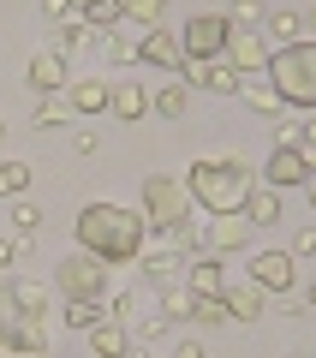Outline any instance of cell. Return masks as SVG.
Segmentation results:
<instances>
[{
	"label": "cell",
	"instance_id": "obj_1",
	"mask_svg": "<svg viewBox=\"0 0 316 358\" xmlns=\"http://www.w3.org/2000/svg\"><path fill=\"white\" fill-rule=\"evenodd\" d=\"M143 239H150V227L138 209L89 203L78 215V251H89L96 263H131V257H143Z\"/></svg>",
	"mask_w": 316,
	"mask_h": 358
},
{
	"label": "cell",
	"instance_id": "obj_2",
	"mask_svg": "<svg viewBox=\"0 0 316 358\" xmlns=\"http://www.w3.org/2000/svg\"><path fill=\"white\" fill-rule=\"evenodd\" d=\"M185 192H191V203H203L209 215H239L245 197H251V173H245L239 162H221V155H215V162L191 167Z\"/></svg>",
	"mask_w": 316,
	"mask_h": 358
},
{
	"label": "cell",
	"instance_id": "obj_3",
	"mask_svg": "<svg viewBox=\"0 0 316 358\" xmlns=\"http://www.w3.org/2000/svg\"><path fill=\"white\" fill-rule=\"evenodd\" d=\"M263 72H268V84H275L280 108H316V42L275 48Z\"/></svg>",
	"mask_w": 316,
	"mask_h": 358
},
{
	"label": "cell",
	"instance_id": "obj_4",
	"mask_svg": "<svg viewBox=\"0 0 316 358\" xmlns=\"http://www.w3.org/2000/svg\"><path fill=\"white\" fill-rule=\"evenodd\" d=\"M143 227L150 233H173V227H185V215H191V192H185V179H173V173H150L143 179Z\"/></svg>",
	"mask_w": 316,
	"mask_h": 358
},
{
	"label": "cell",
	"instance_id": "obj_5",
	"mask_svg": "<svg viewBox=\"0 0 316 358\" xmlns=\"http://www.w3.org/2000/svg\"><path fill=\"white\" fill-rule=\"evenodd\" d=\"M54 287L66 293V305H101L108 299V263H96L89 251H72L54 268Z\"/></svg>",
	"mask_w": 316,
	"mask_h": 358
},
{
	"label": "cell",
	"instance_id": "obj_6",
	"mask_svg": "<svg viewBox=\"0 0 316 358\" xmlns=\"http://www.w3.org/2000/svg\"><path fill=\"white\" fill-rule=\"evenodd\" d=\"M48 341H54L48 317H30V310H18L13 299L0 293V346H6V352L36 358V352H48Z\"/></svg>",
	"mask_w": 316,
	"mask_h": 358
},
{
	"label": "cell",
	"instance_id": "obj_7",
	"mask_svg": "<svg viewBox=\"0 0 316 358\" xmlns=\"http://www.w3.org/2000/svg\"><path fill=\"white\" fill-rule=\"evenodd\" d=\"M227 18L221 13H203V18H191L185 30H179V48H185V66L191 60H221V54H227Z\"/></svg>",
	"mask_w": 316,
	"mask_h": 358
},
{
	"label": "cell",
	"instance_id": "obj_8",
	"mask_svg": "<svg viewBox=\"0 0 316 358\" xmlns=\"http://www.w3.org/2000/svg\"><path fill=\"white\" fill-rule=\"evenodd\" d=\"M268 54H275V48H268V36H263L257 24H233V30H227V54H221V60H227L233 72H263Z\"/></svg>",
	"mask_w": 316,
	"mask_h": 358
},
{
	"label": "cell",
	"instance_id": "obj_9",
	"mask_svg": "<svg viewBox=\"0 0 316 358\" xmlns=\"http://www.w3.org/2000/svg\"><path fill=\"white\" fill-rule=\"evenodd\" d=\"M251 281L263 287V293H292V281H299V257H292V251H251Z\"/></svg>",
	"mask_w": 316,
	"mask_h": 358
},
{
	"label": "cell",
	"instance_id": "obj_10",
	"mask_svg": "<svg viewBox=\"0 0 316 358\" xmlns=\"http://www.w3.org/2000/svg\"><path fill=\"white\" fill-rule=\"evenodd\" d=\"M197 233H203V251H209V257L245 251V245H251V221H245V215H209Z\"/></svg>",
	"mask_w": 316,
	"mask_h": 358
},
{
	"label": "cell",
	"instance_id": "obj_11",
	"mask_svg": "<svg viewBox=\"0 0 316 358\" xmlns=\"http://www.w3.org/2000/svg\"><path fill=\"white\" fill-rule=\"evenodd\" d=\"M304 179H310L304 155L292 150V143H275V150H268V167H263V185H275V192H292V185H304Z\"/></svg>",
	"mask_w": 316,
	"mask_h": 358
},
{
	"label": "cell",
	"instance_id": "obj_12",
	"mask_svg": "<svg viewBox=\"0 0 316 358\" xmlns=\"http://www.w3.org/2000/svg\"><path fill=\"white\" fill-rule=\"evenodd\" d=\"M239 78L245 72H233L227 60H191L185 66V84L191 90H209V96H239Z\"/></svg>",
	"mask_w": 316,
	"mask_h": 358
},
{
	"label": "cell",
	"instance_id": "obj_13",
	"mask_svg": "<svg viewBox=\"0 0 316 358\" xmlns=\"http://www.w3.org/2000/svg\"><path fill=\"white\" fill-rule=\"evenodd\" d=\"M138 60H150V66H167V72H185V48H179V30H143V42H138Z\"/></svg>",
	"mask_w": 316,
	"mask_h": 358
},
{
	"label": "cell",
	"instance_id": "obj_14",
	"mask_svg": "<svg viewBox=\"0 0 316 358\" xmlns=\"http://www.w3.org/2000/svg\"><path fill=\"white\" fill-rule=\"evenodd\" d=\"M227 275H233V268L221 263V257H209V251H203V257H191L185 287H191L197 299H221V293H227Z\"/></svg>",
	"mask_w": 316,
	"mask_h": 358
},
{
	"label": "cell",
	"instance_id": "obj_15",
	"mask_svg": "<svg viewBox=\"0 0 316 358\" xmlns=\"http://www.w3.org/2000/svg\"><path fill=\"white\" fill-rule=\"evenodd\" d=\"M108 96H114V84H108V78H72V84H66V102H72V120L108 114Z\"/></svg>",
	"mask_w": 316,
	"mask_h": 358
},
{
	"label": "cell",
	"instance_id": "obj_16",
	"mask_svg": "<svg viewBox=\"0 0 316 358\" xmlns=\"http://www.w3.org/2000/svg\"><path fill=\"white\" fill-rule=\"evenodd\" d=\"M66 60H60V48H42V54H30V90L36 96H66Z\"/></svg>",
	"mask_w": 316,
	"mask_h": 358
},
{
	"label": "cell",
	"instance_id": "obj_17",
	"mask_svg": "<svg viewBox=\"0 0 316 358\" xmlns=\"http://www.w3.org/2000/svg\"><path fill=\"white\" fill-rule=\"evenodd\" d=\"M221 305H227V317H239V322H251V317H263V287L245 275L239 281V268L227 275V293H221Z\"/></svg>",
	"mask_w": 316,
	"mask_h": 358
},
{
	"label": "cell",
	"instance_id": "obj_18",
	"mask_svg": "<svg viewBox=\"0 0 316 358\" xmlns=\"http://www.w3.org/2000/svg\"><path fill=\"white\" fill-rule=\"evenodd\" d=\"M89 352H96V358H126V352H131V334H126V322L101 317L96 329H89Z\"/></svg>",
	"mask_w": 316,
	"mask_h": 358
},
{
	"label": "cell",
	"instance_id": "obj_19",
	"mask_svg": "<svg viewBox=\"0 0 316 358\" xmlns=\"http://www.w3.org/2000/svg\"><path fill=\"white\" fill-rule=\"evenodd\" d=\"M251 227H275L280 221V192L275 185H251V197H245V209H239Z\"/></svg>",
	"mask_w": 316,
	"mask_h": 358
},
{
	"label": "cell",
	"instance_id": "obj_20",
	"mask_svg": "<svg viewBox=\"0 0 316 358\" xmlns=\"http://www.w3.org/2000/svg\"><path fill=\"white\" fill-rule=\"evenodd\" d=\"M257 30L268 36V48H292V42H304V36H299V30H304V18L292 13V6H280V13H268V18H263Z\"/></svg>",
	"mask_w": 316,
	"mask_h": 358
},
{
	"label": "cell",
	"instance_id": "obj_21",
	"mask_svg": "<svg viewBox=\"0 0 316 358\" xmlns=\"http://www.w3.org/2000/svg\"><path fill=\"white\" fill-rule=\"evenodd\" d=\"M239 96L257 108V114H287L280 96H275V84H268V72H245V78H239Z\"/></svg>",
	"mask_w": 316,
	"mask_h": 358
},
{
	"label": "cell",
	"instance_id": "obj_22",
	"mask_svg": "<svg viewBox=\"0 0 316 358\" xmlns=\"http://www.w3.org/2000/svg\"><path fill=\"white\" fill-rule=\"evenodd\" d=\"M0 293L13 299L18 310H30V317H48V287H42V281H6Z\"/></svg>",
	"mask_w": 316,
	"mask_h": 358
},
{
	"label": "cell",
	"instance_id": "obj_23",
	"mask_svg": "<svg viewBox=\"0 0 316 358\" xmlns=\"http://www.w3.org/2000/svg\"><path fill=\"white\" fill-rule=\"evenodd\" d=\"M108 108H114L120 120H143V108H150V96H143V84H131V78H120L114 96H108Z\"/></svg>",
	"mask_w": 316,
	"mask_h": 358
},
{
	"label": "cell",
	"instance_id": "obj_24",
	"mask_svg": "<svg viewBox=\"0 0 316 358\" xmlns=\"http://www.w3.org/2000/svg\"><path fill=\"white\" fill-rule=\"evenodd\" d=\"M275 143H292V150L304 155V167H316V120H304V126H292V120H280Z\"/></svg>",
	"mask_w": 316,
	"mask_h": 358
},
{
	"label": "cell",
	"instance_id": "obj_25",
	"mask_svg": "<svg viewBox=\"0 0 316 358\" xmlns=\"http://www.w3.org/2000/svg\"><path fill=\"white\" fill-rule=\"evenodd\" d=\"M30 192V162H6L0 155V197H24Z\"/></svg>",
	"mask_w": 316,
	"mask_h": 358
},
{
	"label": "cell",
	"instance_id": "obj_26",
	"mask_svg": "<svg viewBox=\"0 0 316 358\" xmlns=\"http://www.w3.org/2000/svg\"><path fill=\"white\" fill-rule=\"evenodd\" d=\"M150 108H155V114H167V120H179L191 108V90L185 84H167V90H155V96H150Z\"/></svg>",
	"mask_w": 316,
	"mask_h": 358
},
{
	"label": "cell",
	"instance_id": "obj_27",
	"mask_svg": "<svg viewBox=\"0 0 316 358\" xmlns=\"http://www.w3.org/2000/svg\"><path fill=\"white\" fill-rule=\"evenodd\" d=\"M155 299H161L167 322H173V317H191V310H197V293H191L185 281H179V287H161V293H155Z\"/></svg>",
	"mask_w": 316,
	"mask_h": 358
},
{
	"label": "cell",
	"instance_id": "obj_28",
	"mask_svg": "<svg viewBox=\"0 0 316 358\" xmlns=\"http://www.w3.org/2000/svg\"><path fill=\"white\" fill-rule=\"evenodd\" d=\"M66 120H72V102H66V96H42V102H36V126L42 131L66 126Z\"/></svg>",
	"mask_w": 316,
	"mask_h": 358
},
{
	"label": "cell",
	"instance_id": "obj_29",
	"mask_svg": "<svg viewBox=\"0 0 316 358\" xmlns=\"http://www.w3.org/2000/svg\"><path fill=\"white\" fill-rule=\"evenodd\" d=\"M126 18H131V24H143V30H155L167 18V0H126Z\"/></svg>",
	"mask_w": 316,
	"mask_h": 358
},
{
	"label": "cell",
	"instance_id": "obj_30",
	"mask_svg": "<svg viewBox=\"0 0 316 358\" xmlns=\"http://www.w3.org/2000/svg\"><path fill=\"white\" fill-rule=\"evenodd\" d=\"M101 48H108V60H114V66H131V60H138V42L120 36V30H108V36H101Z\"/></svg>",
	"mask_w": 316,
	"mask_h": 358
},
{
	"label": "cell",
	"instance_id": "obj_31",
	"mask_svg": "<svg viewBox=\"0 0 316 358\" xmlns=\"http://www.w3.org/2000/svg\"><path fill=\"white\" fill-rule=\"evenodd\" d=\"M101 317H108L101 305H66V329H78V334H89Z\"/></svg>",
	"mask_w": 316,
	"mask_h": 358
},
{
	"label": "cell",
	"instance_id": "obj_32",
	"mask_svg": "<svg viewBox=\"0 0 316 358\" xmlns=\"http://www.w3.org/2000/svg\"><path fill=\"white\" fill-rule=\"evenodd\" d=\"M13 227H18V233H36V227H42V209L30 203V197H13Z\"/></svg>",
	"mask_w": 316,
	"mask_h": 358
},
{
	"label": "cell",
	"instance_id": "obj_33",
	"mask_svg": "<svg viewBox=\"0 0 316 358\" xmlns=\"http://www.w3.org/2000/svg\"><path fill=\"white\" fill-rule=\"evenodd\" d=\"M78 42H96V36H89V24H84V13L60 18V48H78Z\"/></svg>",
	"mask_w": 316,
	"mask_h": 358
},
{
	"label": "cell",
	"instance_id": "obj_34",
	"mask_svg": "<svg viewBox=\"0 0 316 358\" xmlns=\"http://www.w3.org/2000/svg\"><path fill=\"white\" fill-rule=\"evenodd\" d=\"M191 322H203V329H215V322H227V305H221V299H197Z\"/></svg>",
	"mask_w": 316,
	"mask_h": 358
},
{
	"label": "cell",
	"instance_id": "obj_35",
	"mask_svg": "<svg viewBox=\"0 0 316 358\" xmlns=\"http://www.w3.org/2000/svg\"><path fill=\"white\" fill-rule=\"evenodd\" d=\"M292 257H316V227H299V239H292Z\"/></svg>",
	"mask_w": 316,
	"mask_h": 358
},
{
	"label": "cell",
	"instance_id": "obj_36",
	"mask_svg": "<svg viewBox=\"0 0 316 358\" xmlns=\"http://www.w3.org/2000/svg\"><path fill=\"white\" fill-rule=\"evenodd\" d=\"M78 0H42V13H48V24H60V18H72Z\"/></svg>",
	"mask_w": 316,
	"mask_h": 358
},
{
	"label": "cell",
	"instance_id": "obj_37",
	"mask_svg": "<svg viewBox=\"0 0 316 358\" xmlns=\"http://www.w3.org/2000/svg\"><path fill=\"white\" fill-rule=\"evenodd\" d=\"M173 358H209V352H203V341H197V334H185V341L173 346Z\"/></svg>",
	"mask_w": 316,
	"mask_h": 358
},
{
	"label": "cell",
	"instance_id": "obj_38",
	"mask_svg": "<svg viewBox=\"0 0 316 358\" xmlns=\"http://www.w3.org/2000/svg\"><path fill=\"white\" fill-rule=\"evenodd\" d=\"M227 24H257V0H239V6H233V18Z\"/></svg>",
	"mask_w": 316,
	"mask_h": 358
},
{
	"label": "cell",
	"instance_id": "obj_39",
	"mask_svg": "<svg viewBox=\"0 0 316 358\" xmlns=\"http://www.w3.org/2000/svg\"><path fill=\"white\" fill-rule=\"evenodd\" d=\"M304 197H310V209H316V167H310V179H304Z\"/></svg>",
	"mask_w": 316,
	"mask_h": 358
},
{
	"label": "cell",
	"instance_id": "obj_40",
	"mask_svg": "<svg viewBox=\"0 0 316 358\" xmlns=\"http://www.w3.org/2000/svg\"><path fill=\"white\" fill-rule=\"evenodd\" d=\"M304 305H310V310H316V281H310V287H304Z\"/></svg>",
	"mask_w": 316,
	"mask_h": 358
},
{
	"label": "cell",
	"instance_id": "obj_41",
	"mask_svg": "<svg viewBox=\"0 0 316 358\" xmlns=\"http://www.w3.org/2000/svg\"><path fill=\"white\" fill-rule=\"evenodd\" d=\"M304 30H316V13H310V18H304Z\"/></svg>",
	"mask_w": 316,
	"mask_h": 358
},
{
	"label": "cell",
	"instance_id": "obj_42",
	"mask_svg": "<svg viewBox=\"0 0 316 358\" xmlns=\"http://www.w3.org/2000/svg\"><path fill=\"white\" fill-rule=\"evenodd\" d=\"M126 358H150V352H126Z\"/></svg>",
	"mask_w": 316,
	"mask_h": 358
},
{
	"label": "cell",
	"instance_id": "obj_43",
	"mask_svg": "<svg viewBox=\"0 0 316 358\" xmlns=\"http://www.w3.org/2000/svg\"><path fill=\"white\" fill-rule=\"evenodd\" d=\"M0 138H6V120H0Z\"/></svg>",
	"mask_w": 316,
	"mask_h": 358
},
{
	"label": "cell",
	"instance_id": "obj_44",
	"mask_svg": "<svg viewBox=\"0 0 316 358\" xmlns=\"http://www.w3.org/2000/svg\"><path fill=\"white\" fill-rule=\"evenodd\" d=\"M299 358H316V352H299Z\"/></svg>",
	"mask_w": 316,
	"mask_h": 358
},
{
	"label": "cell",
	"instance_id": "obj_45",
	"mask_svg": "<svg viewBox=\"0 0 316 358\" xmlns=\"http://www.w3.org/2000/svg\"><path fill=\"white\" fill-rule=\"evenodd\" d=\"M78 6H89V0H78Z\"/></svg>",
	"mask_w": 316,
	"mask_h": 358
}]
</instances>
